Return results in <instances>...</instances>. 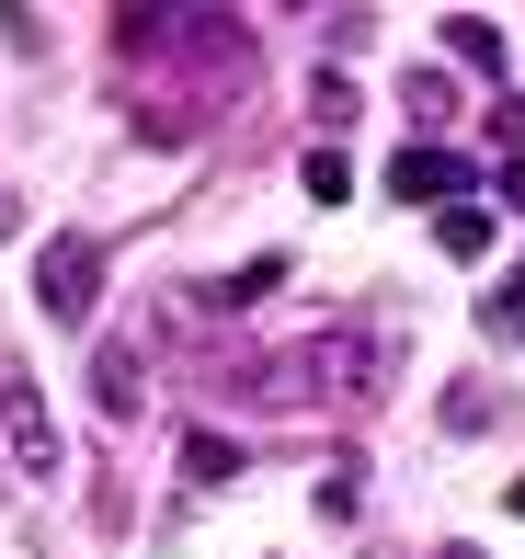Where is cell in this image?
<instances>
[{
	"label": "cell",
	"mask_w": 525,
	"mask_h": 559,
	"mask_svg": "<svg viewBox=\"0 0 525 559\" xmlns=\"http://www.w3.org/2000/svg\"><path fill=\"white\" fill-rule=\"evenodd\" d=\"M183 468H194V479H229L240 445H229V435H183Z\"/></svg>",
	"instance_id": "9c48e42d"
},
{
	"label": "cell",
	"mask_w": 525,
	"mask_h": 559,
	"mask_svg": "<svg viewBox=\"0 0 525 559\" xmlns=\"http://www.w3.org/2000/svg\"><path fill=\"white\" fill-rule=\"evenodd\" d=\"M434 240H445V263H480V251H491V206H445Z\"/></svg>",
	"instance_id": "52a82bcc"
},
{
	"label": "cell",
	"mask_w": 525,
	"mask_h": 559,
	"mask_svg": "<svg viewBox=\"0 0 525 559\" xmlns=\"http://www.w3.org/2000/svg\"><path fill=\"white\" fill-rule=\"evenodd\" d=\"M92 412H104V423H138V412H148V366H138V343H104V354H92Z\"/></svg>",
	"instance_id": "277c9868"
},
{
	"label": "cell",
	"mask_w": 525,
	"mask_h": 559,
	"mask_svg": "<svg viewBox=\"0 0 525 559\" xmlns=\"http://www.w3.org/2000/svg\"><path fill=\"white\" fill-rule=\"evenodd\" d=\"M0 240H12V206H0Z\"/></svg>",
	"instance_id": "4fadbf2b"
},
{
	"label": "cell",
	"mask_w": 525,
	"mask_h": 559,
	"mask_svg": "<svg viewBox=\"0 0 525 559\" xmlns=\"http://www.w3.org/2000/svg\"><path fill=\"white\" fill-rule=\"evenodd\" d=\"M309 194H320V206H343V194H355V160H343V148H309Z\"/></svg>",
	"instance_id": "ba28073f"
},
{
	"label": "cell",
	"mask_w": 525,
	"mask_h": 559,
	"mask_svg": "<svg viewBox=\"0 0 525 559\" xmlns=\"http://www.w3.org/2000/svg\"><path fill=\"white\" fill-rule=\"evenodd\" d=\"M389 194H399V206H457V194H468V160H457V148H434V138H411V148L389 160Z\"/></svg>",
	"instance_id": "3957f363"
},
{
	"label": "cell",
	"mask_w": 525,
	"mask_h": 559,
	"mask_svg": "<svg viewBox=\"0 0 525 559\" xmlns=\"http://www.w3.org/2000/svg\"><path fill=\"white\" fill-rule=\"evenodd\" d=\"M35 297H46V320L81 332L92 297H104V251H92V240H46V251H35Z\"/></svg>",
	"instance_id": "7a4b0ae2"
},
{
	"label": "cell",
	"mask_w": 525,
	"mask_h": 559,
	"mask_svg": "<svg viewBox=\"0 0 525 559\" xmlns=\"http://www.w3.org/2000/svg\"><path fill=\"white\" fill-rule=\"evenodd\" d=\"M274 286H286V251H263V263L217 274V286H206V309H252V297H274Z\"/></svg>",
	"instance_id": "8992f818"
},
{
	"label": "cell",
	"mask_w": 525,
	"mask_h": 559,
	"mask_svg": "<svg viewBox=\"0 0 525 559\" xmlns=\"http://www.w3.org/2000/svg\"><path fill=\"white\" fill-rule=\"evenodd\" d=\"M355 502H366V468H332V479H320V514H332V525L355 514Z\"/></svg>",
	"instance_id": "30bf717a"
},
{
	"label": "cell",
	"mask_w": 525,
	"mask_h": 559,
	"mask_svg": "<svg viewBox=\"0 0 525 559\" xmlns=\"http://www.w3.org/2000/svg\"><path fill=\"white\" fill-rule=\"evenodd\" d=\"M0 468H23V479H58V412H46V389L35 377H0Z\"/></svg>",
	"instance_id": "6da1fadb"
},
{
	"label": "cell",
	"mask_w": 525,
	"mask_h": 559,
	"mask_svg": "<svg viewBox=\"0 0 525 559\" xmlns=\"http://www.w3.org/2000/svg\"><path fill=\"white\" fill-rule=\"evenodd\" d=\"M503 206H525V160H503Z\"/></svg>",
	"instance_id": "8fae6325"
},
{
	"label": "cell",
	"mask_w": 525,
	"mask_h": 559,
	"mask_svg": "<svg viewBox=\"0 0 525 559\" xmlns=\"http://www.w3.org/2000/svg\"><path fill=\"white\" fill-rule=\"evenodd\" d=\"M503 502H514V514H525V479H514V491H503Z\"/></svg>",
	"instance_id": "7c38bea8"
},
{
	"label": "cell",
	"mask_w": 525,
	"mask_h": 559,
	"mask_svg": "<svg viewBox=\"0 0 525 559\" xmlns=\"http://www.w3.org/2000/svg\"><path fill=\"white\" fill-rule=\"evenodd\" d=\"M445 58L491 81V69H503V23H491V12H445Z\"/></svg>",
	"instance_id": "5b68a950"
}]
</instances>
